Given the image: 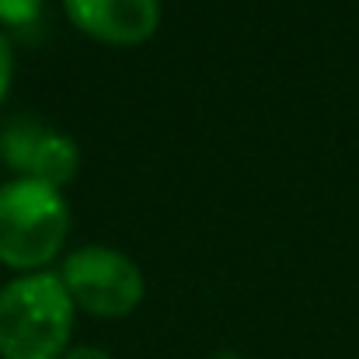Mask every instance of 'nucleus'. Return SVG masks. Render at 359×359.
Returning a JSON list of instances; mask_svg holds the SVG:
<instances>
[{"mask_svg": "<svg viewBox=\"0 0 359 359\" xmlns=\"http://www.w3.org/2000/svg\"><path fill=\"white\" fill-rule=\"evenodd\" d=\"M77 164H81V154H77V143L70 136H60V133H46L42 143L35 147L32 154V164H28V178L42 182V185H67L74 175H77Z\"/></svg>", "mask_w": 359, "mask_h": 359, "instance_id": "nucleus-5", "label": "nucleus"}, {"mask_svg": "<svg viewBox=\"0 0 359 359\" xmlns=\"http://www.w3.org/2000/svg\"><path fill=\"white\" fill-rule=\"evenodd\" d=\"M67 18L84 35L109 46H140L157 32V0H63Z\"/></svg>", "mask_w": 359, "mask_h": 359, "instance_id": "nucleus-4", "label": "nucleus"}, {"mask_svg": "<svg viewBox=\"0 0 359 359\" xmlns=\"http://www.w3.org/2000/svg\"><path fill=\"white\" fill-rule=\"evenodd\" d=\"M70 213L60 189L35 178L0 185V262L11 269H42L67 241Z\"/></svg>", "mask_w": 359, "mask_h": 359, "instance_id": "nucleus-2", "label": "nucleus"}, {"mask_svg": "<svg viewBox=\"0 0 359 359\" xmlns=\"http://www.w3.org/2000/svg\"><path fill=\"white\" fill-rule=\"evenodd\" d=\"M210 359H244V356H238V353H213Z\"/></svg>", "mask_w": 359, "mask_h": 359, "instance_id": "nucleus-10", "label": "nucleus"}, {"mask_svg": "<svg viewBox=\"0 0 359 359\" xmlns=\"http://www.w3.org/2000/svg\"><path fill=\"white\" fill-rule=\"evenodd\" d=\"M7 88H11V42L0 35V102H4Z\"/></svg>", "mask_w": 359, "mask_h": 359, "instance_id": "nucleus-8", "label": "nucleus"}, {"mask_svg": "<svg viewBox=\"0 0 359 359\" xmlns=\"http://www.w3.org/2000/svg\"><path fill=\"white\" fill-rule=\"evenodd\" d=\"M74 332V297L53 272L0 290V359H60Z\"/></svg>", "mask_w": 359, "mask_h": 359, "instance_id": "nucleus-1", "label": "nucleus"}, {"mask_svg": "<svg viewBox=\"0 0 359 359\" xmlns=\"http://www.w3.org/2000/svg\"><path fill=\"white\" fill-rule=\"evenodd\" d=\"M42 18V0H0V25L4 28H28Z\"/></svg>", "mask_w": 359, "mask_h": 359, "instance_id": "nucleus-7", "label": "nucleus"}, {"mask_svg": "<svg viewBox=\"0 0 359 359\" xmlns=\"http://www.w3.org/2000/svg\"><path fill=\"white\" fill-rule=\"evenodd\" d=\"M74 304L98 318H126L143 300V272L112 248H81L63 262L60 272Z\"/></svg>", "mask_w": 359, "mask_h": 359, "instance_id": "nucleus-3", "label": "nucleus"}, {"mask_svg": "<svg viewBox=\"0 0 359 359\" xmlns=\"http://www.w3.org/2000/svg\"><path fill=\"white\" fill-rule=\"evenodd\" d=\"M42 136H46V129H42V126H35V122H28V119L14 122V126L4 133V140H0L7 164H11V168H18V171H28L32 154H35V147L42 143Z\"/></svg>", "mask_w": 359, "mask_h": 359, "instance_id": "nucleus-6", "label": "nucleus"}, {"mask_svg": "<svg viewBox=\"0 0 359 359\" xmlns=\"http://www.w3.org/2000/svg\"><path fill=\"white\" fill-rule=\"evenodd\" d=\"M60 359H112V356H109V353H102V349L81 346V349H70V353H63Z\"/></svg>", "mask_w": 359, "mask_h": 359, "instance_id": "nucleus-9", "label": "nucleus"}]
</instances>
